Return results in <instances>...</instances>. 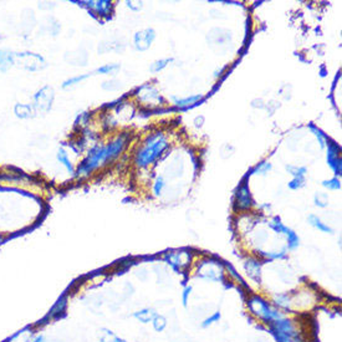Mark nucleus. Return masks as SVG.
Returning <instances> with one entry per match:
<instances>
[{
    "label": "nucleus",
    "mask_w": 342,
    "mask_h": 342,
    "mask_svg": "<svg viewBox=\"0 0 342 342\" xmlns=\"http://www.w3.org/2000/svg\"><path fill=\"white\" fill-rule=\"evenodd\" d=\"M126 141L127 139H126L125 136H118L107 145L96 146L95 148H92L86 158L78 166L77 174L81 175V177L82 175H90L92 172L97 171L98 168L103 167L114 159H116L125 150Z\"/></svg>",
    "instance_id": "f257e3e1"
},
{
    "label": "nucleus",
    "mask_w": 342,
    "mask_h": 342,
    "mask_svg": "<svg viewBox=\"0 0 342 342\" xmlns=\"http://www.w3.org/2000/svg\"><path fill=\"white\" fill-rule=\"evenodd\" d=\"M276 342H307V336L299 319L289 314L267 325Z\"/></svg>",
    "instance_id": "f03ea898"
},
{
    "label": "nucleus",
    "mask_w": 342,
    "mask_h": 342,
    "mask_svg": "<svg viewBox=\"0 0 342 342\" xmlns=\"http://www.w3.org/2000/svg\"><path fill=\"white\" fill-rule=\"evenodd\" d=\"M247 307L249 314L255 320L266 326L286 314V312L281 311L278 307H275L269 299L258 294H250L247 296Z\"/></svg>",
    "instance_id": "7ed1b4c3"
},
{
    "label": "nucleus",
    "mask_w": 342,
    "mask_h": 342,
    "mask_svg": "<svg viewBox=\"0 0 342 342\" xmlns=\"http://www.w3.org/2000/svg\"><path fill=\"white\" fill-rule=\"evenodd\" d=\"M168 146H170V143L163 133L156 132V133L151 134L137 151L134 163L138 167H148L150 164H152L162 156V153L167 150Z\"/></svg>",
    "instance_id": "20e7f679"
},
{
    "label": "nucleus",
    "mask_w": 342,
    "mask_h": 342,
    "mask_svg": "<svg viewBox=\"0 0 342 342\" xmlns=\"http://www.w3.org/2000/svg\"><path fill=\"white\" fill-rule=\"evenodd\" d=\"M15 66L25 71H30V73H37L46 66V61L39 54L17 53L15 54Z\"/></svg>",
    "instance_id": "39448f33"
},
{
    "label": "nucleus",
    "mask_w": 342,
    "mask_h": 342,
    "mask_svg": "<svg viewBox=\"0 0 342 342\" xmlns=\"http://www.w3.org/2000/svg\"><path fill=\"white\" fill-rule=\"evenodd\" d=\"M54 100H55V91L53 87L44 86L38 90L37 94L34 95L33 106L37 114H48L53 107Z\"/></svg>",
    "instance_id": "423d86ee"
},
{
    "label": "nucleus",
    "mask_w": 342,
    "mask_h": 342,
    "mask_svg": "<svg viewBox=\"0 0 342 342\" xmlns=\"http://www.w3.org/2000/svg\"><path fill=\"white\" fill-rule=\"evenodd\" d=\"M199 275L209 281H223L224 280V267L218 262H207V264L202 265L199 270Z\"/></svg>",
    "instance_id": "0eeeda50"
},
{
    "label": "nucleus",
    "mask_w": 342,
    "mask_h": 342,
    "mask_svg": "<svg viewBox=\"0 0 342 342\" xmlns=\"http://www.w3.org/2000/svg\"><path fill=\"white\" fill-rule=\"evenodd\" d=\"M156 39V33L153 29H145L134 34L133 42L134 48L138 51H146Z\"/></svg>",
    "instance_id": "6e6552de"
},
{
    "label": "nucleus",
    "mask_w": 342,
    "mask_h": 342,
    "mask_svg": "<svg viewBox=\"0 0 342 342\" xmlns=\"http://www.w3.org/2000/svg\"><path fill=\"white\" fill-rule=\"evenodd\" d=\"M244 267L247 270V274L249 275V278L260 284V281H262V264L259 263L258 259H249V260H247Z\"/></svg>",
    "instance_id": "1a4fd4ad"
},
{
    "label": "nucleus",
    "mask_w": 342,
    "mask_h": 342,
    "mask_svg": "<svg viewBox=\"0 0 342 342\" xmlns=\"http://www.w3.org/2000/svg\"><path fill=\"white\" fill-rule=\"evenodd\" d=\"M251 204H253V200H251L250 192L244 184L240 187L237 193V207L240 210H247L251 207Z\"/></svg>",
    "instance_id": "9d476101"
},
{
    "label": "nucleus",
    "mask_w": 342,
    "mask_h": 342,
    "mask_svg": "<svg viewBox=\"0 0 342 342\" xmlns=\"http://www.w3.org/2000/svg\"><path fill=\"white\" fill-rule=\"evenodd\" d=\"M15 54L8 49L0 50V71L6 74L10 69L15 66Z\"/></svg>",
    "instance_id": "9b49d317"
},
{
    "label": "nucleus",
    "mask_w": 342,
    "mask_h": 342,
    "mask_svg": "<svg viewBox=\"0 0 342 342\" xmlns=\"http://www.w3.org/2000/svg\"><path fill=\"white\" fill-rule=\"evenodd\" d=\"M158 314L154 309L152 307H142V309L136 310L134 312H132V317L134 320H137L138 323H143V325H147V323H151L154 319V316Z\"/></svg>",
    "instance_id": "f8f14e48"
},
{
    "label": "nucleus",
    "mask_w": 342,
    "mask_h": 342,
    "mask_svg": "<svg viewBox=\"0 0 342 342\" xmlns=\"http://www.w3.org/2000/svg\"><path fill=\"white\" fill-rule=\"evenodd\" d=\"M14 114L20 120H29L33 118L37 112L34 110L33 103H17L14 106Z\"/></svg>",
    "instance_id": "ddd939ff"
},
{
    "label": "nucleus",
    "mask_w": 342,
    "mask_h": 342,
    "mask_svg": "<svg viewBox=\"0 0 342 342\" xmlns=\"http://www.w3.org/2000/svg\"><path fill=\"white\" fill-rule=\"evenodd\" d=\"M98 340H100V342H128L127 340L118 336L116 332H114L107 327L101 328L100 334H98Z\"/></svg>",
    "instance_id": "4468645a"
},
{
    "label": "nucleus",
    "mask_w": 342,
    "mask_h": 342,
    "mask_svg": "<svg viewBox=\"0 0 342 342\" xmlns=\"http://www.w3.org/2000/svg\"><path fill=\"white\" fill-rule=\"evenodd\" d=\"M307 222L311 227H314L315 229H317L321 233H326V234H332L334 233V229L331 227H328L326 223H323L320 218L317 217L315 214H310L309 218H307Z\"/></svg>",
    "instance_id": "2eb2a0df"
},
{
    "label": "nucleus",
    "mask_w": 342,
    "mask_h": 342,
    "mask_svg": "<svg viewBox=\"0 0 342 342\" xmlns=\"http://www.w3.org/2000/svg\"><path fill=\"white\" fill-rule=\"evenodd\" d=\"M139 94H141V98L145 100L146 102H152V101L154 100H161V96H159L158 92L151 86H143L142 89L138 91V95Z\"/></svg>",
    "instance_id": "dca6fc26"
},
{
    "label": "nucleus",
    "mask_w": 342,
    "mask_h": 342,
    "mask_svg": "<svg viewBox=\"0 0 342 342\" xmlns=\"http://www.w3.org/2000/svg\"><path fill=\"white\" fill-rule=\"evenodd\" d=\"M56 158H57V161L60 162L65 168H66L67 172L69 173L75 172L73 163H71V161H70L69 154H67V152L64 150V148H60V150L57 151V153H56Z\"/></svg>",
    "instance_id": "f3484780"
},
{
    "label": "nucleus",
    "mask_w": 342,
    "mask_h": 342,
    "mask_svg": "<svg viewBox=\"0 0 342 342\" xmlns=\"http://www.w3.org/2000/svg\"><path fill=\"white\" fill-rule=\"evenodd\" d=\"M327 161L330 166L336 171L337 174H340V172H341V159H340L339 153L334 152V146H330V148H328Z\"/></svg>",
    "instance_id": "a211bd4d"
},
{
    "label": "nucleus",
    "mask_w": 342,
    "mask_h": 342,
    "mask_svg": "<svg viewBox=\"0 0 342 342\" xmlns=\"http://www.w3.org/2000/svg\"><path fill=\"white\" fill-rule=\"evenodd\" d=\"M151 323H152L153 330H154L156 332H163L164 330L168 327L167 317L162 314H157Z\"/></svg>",
    "instance_id": "6ab92c4d"
},
{
    "label": "nucleus",
    "mask_w": 342,
    "mask_h": 342,
    "mask_svg": "<svg viewBox=\"0 0 342 342\" xmlns=\"http://www.w3.org/2000/svg\"><path fill=\"white\" fill-rule=\"evenodd\" d=\"M222 320V312L220 311H214L213 314H210L209 316H207L202 323H200V327L202 328H208L210 326L215 325L219 321Z\"/></svg>",
    "instance_id": "aec40b11"
},
{
    "label": "nucleus",
    "mask_w": 342,
    "mask_h": 342,
    "mask_svg": "<svg viewBox=\"0 0 342 342\" xmlns=\"http://www.w3.org/2000/svg\"><path fill=\"white\" fill-rule=\"evenodd\" d=\"M89 6L94 8L97 14H107L111 10V1H96V3H89Z\"/></svg>",
    "instance_id": "412c9836"
},
{
    "label": "nucleus",
    "mask_w": 342,
    "mask_h": 342,
    "mask_svg": "<svg viewBox=\"0 0 342 342\" xmlns=\"http://www.w3.org/2000/svg\"><path fill=\"white\" fill-rule=\"evenodd\" d=\"M89 77H90V74H86V75H77L75 76V77L67 78L66 81H64V84H62V89H67V87H71V86H75V85L77 84H81L82 81H85Z\"/></svg>",
    "instance_id": "4be33fe9"
},
{
    "label": "nucleus",
    "mask_w": 342,
    "mask_h": 342,
    "mask_svg": "<svg viewBox=\"0 0 342 342\" xmlns=\"http://www.w3.org/2000/svg\"><path fill=\"white\" fill-rule=\"evenodd\" d=\"M120 69V64H106L103 65V66L98 67V69L96 70V73L102 74V75H110V74L117 73Z\"/></svg>",
    "instance_id": "5701e85b"
},
{
    "label": "nucleus",
    "mask_w": 342,
    "mask_h": 342,
    "mask_svg": "<svg viewBox=\"0 0 342 342\" xmlns=\"http://www.w3.org/2000/svg\"><path fill=\"white\" fill-rule=\"evenodd\" d=\"M202 97H203L202 95H194V96H190V97L182 98V100H175V105L179 106V107H187V106H192V105H194L197 101L202 100Z\"/></svg>",
    "instance_id": "b1692460"
},
{
    "label": "nucleus",
    "mask_w": 342,
    "mask_h": 342,
    "mask_svg": "<svg viewBox=\"0 0 342 342\" xmlns=\"http://www.w3.org/2000/svg\"><path fill=\"white\" fill-rule=\"evenodd\" d=\"M315 204L320 208H326L328 206V197L326 193H317L315 195Z\"/></svg>",
    "instance_id": "393cba45"
},
{
    "label": "nucleus",
    "mask_w": 342,
    "mask_h": 342,
    "mask_svg": "<svg viewBox=\"0 0 342 342\" xmlns=\"http://www.w3.org/2000/svg\"><path fill=\"white\" fill-rule=\"evenodd\" d=\"M171 61H172V58H164V60H159V61L153 62L152 66H151V71H152V73H158V71H161V70H163L164 67L167 66Z\"/></svg>",
    "instance_id": "a878e982"
},
{
    "label": "nucleus",
    "mask_w": 342,
    "mask_h": 342,
    "mask_svg": "<svg viewBox=\"0 0 342 342\" xmlns=\"http://www.w3.org/2000/svg\"><path fill=\"white\" fill-rule=\"evenodd\" d=\"M66 306H67V303L65 300H58L57 303L54 305V307H53V310H51V312L50 314L51 315H60V314H62V312L66 310Z\"/></svg>",
    "instance_id": "bb28decb"
},
{
    "label": "nucleus",
    "mask_w": 342,
    "mask_h": 342,
    "mask_svg": "<svg viewBox=\"0 0 342 342\" xmlns=\"http://www.w3.org/2000/svg\"><path fill=\"white\" fill-rule=\"evenodd\" d=\"M192 290H193L192 286H186L183 289V291H182L181 299H182V305H183L184 307H187V306H188L190 295H192Z\"/></svg>",
    "instance_id": "cd10ccee"
},
{
    "label": "nucleus",
    "mask_w": 342,
    "mask_h": 342,
    "mask_svg": "<svg viewBox=\"0 0 342 342\" xmlns=\"http://www.w3.org/2000/svg\"><path fill=\"white\" fill-rule=\"evenodd\" d=\"M323 186L325 187V188H327V190H337L341 188V184H340L339 179L334 178V179H330V181H325L323 182Z\"/></svg>",
    "instance_id": "c85d7f7f"
},
{
    "label": "nucleus",
    "mask_w": 342,
    "mask_h": 342,
    "mask_svg": "<svg viewBox=\"0 0 342 342\" xmlns=\"http://www.w3.org/2000/svg\"><path fill=\"white\" fill-rule=\"evenodd\" d=\"M227 270H228V274H229V275L233 276V278L235 279V280H237L238 283H239V284L242 285V286H247V285H245V281L243 280L242 278H240L239 274L237 273V270L234 269V267L231 266V265H227Z\"/></svg>",
    "instance_id": "c756f323"
},
{
    "label": "nucleus",
    "mask_w": 342,
    "mask_h": 342,
    "mask_svg": "<svg viewBox=\"0 0 342 342\" xmlns=\"http://www.w3.org/2000/svg\"><path fill=\"white\" fill-rule=\"evenodd\" d=\"M304 182H305V177H294V179L289 183V188L299 190V188H301L304 186Z\"/></svg>",
    "instance_id": "7c9ffc66"
},
{
    "label": "nucleus",
    "mask_w": 342,
    "mask_h": 342,
    "mask_svg": "<svg viewBox=\"0 0 342 342\" xmlns=\"http://www.w3.org/2000/svg\"><path fill=\"white\" fill-rule=\"evenodd\" d=\"M24 342H46V339H45V336L42 334H38V332L35 331L33 335H30V336H29Z\"/></svg>",
    "instance_id": "2f4dec72"
},
{
    "label": "nucleus",
    "mask_w": 342,
    "mask_h": 342,
    "mask_svg": "<svg viewBox=\"0 0 342 342\" xmlns=\"http://www.w3.org/2000/svg\"><path fill=\"white\" fill-rule=\"evenodd\" d=\"M163 187H164L163 179L162 178L157 179L156 183H154V186H153V193H154V195H157V197H158V195H161Z\"/></svg>",
    "instance_id": "473e14b6"
},
{
    "label": "nucleus",
    "mask_w": 342,
    "mask_h": 342,
    "mask_svg": "<svg viewBox=\"0 0 342 342\" xmlns=\"http://www.w3.org/2000/svg\"><path fill=\"white\" fill-rule=\"evenodd\" d=\"M311 130L315 132V134H316L317 139L320 141L321 147H325V136H323V132H321L320 130H316V128H315V127H311Z\"/></svg>",
    "instance_id": "72a5a7b5"
},
{
    "label": "nucleus",
    "mask_w": 342,
    "mask_h": 342,
    "mask_svg": "<svg viewBox=\"0 0 342 342\" xmlns=\"http://www.w3.org/2000/svg\"><path fill=\"white\" fill-rule=\"evenodd\" d=\"M271 170V164L270 163H263L260 164V167L256 168L255 172H260V174H265V173L267 172V171Z\"/></svg>",
    "instance_id": "f704fd0d"
},
{
    "label": "nucleus",
    "mask_w": 342,
    "mask_h": 342,
    "mask_svg": "<svg viewBox=\"0 0 342 342\" xmlns=\"http://www.w3.org/2000/svg\"><path fill=\"white\" fill-rule=\"evenodd\" d=\"M0 242H1V237H0Z\"/></svg>",
    "instance_id": "c9c22d12"
}]
</instances>
